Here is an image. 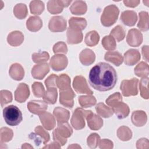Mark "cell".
Returning a JSON list of instances; mask_svg holds the SVG:
<instances>
[{
  "label": "cell",
  "instance_id": "cell-28",
  "mask_svg": "<svg viewBox=\"0 0 149 149\" xmlns=\"http://www.w3.org/2000/svg\"><path fill=\"white\" fill-rule=\"evenodd\" d=\"M69 28L81 31V30H84L87 26V21L83 17H72L69 20Z\"/></svg>",
  "mask_w": 149,
  "mask_h": 149
},
{
  "label": "cell",
  "instance_id": "cell-15",
  "mask_svg": "<svg viewBox=\"0 0 149 149\" xmlns=\"http://www.w3.org/2000/svg\"><path fill=\"white\" fill-rule=\"evenodd\" d=\"M140 54L137 49H130L124 54L123 61L127 66H133L140 59Z\"/></svg>",
  "mask_w": 149,
  "mask_h": 149
},
{
  "label": "cell",
  "instance_id": "cell-46",
  "mask_svg": "<svg viewBox=\"0 0 149 149\" xmlns=\"http://www.w3.org/2000/svg\"><path fill=\"white\" fill-rule=\"evenodd\" d=\"M122 101V97L121 94L119 92H117L109 96L108 98L105 100V102L108 105L113 107L121 102Z\"/></svg>",
  "mask_w": 149,
  "mask_h": 149
},
{
  "label": "cell",
  "instance_id": "cell-23",
  "mask_svg": "<svg viewBox=\"0 0 149 149\" xmlns=\"http://www.w3.org/2000/svg\"><path fill=\"white\" fill-rule=\"evenodd\" d=\"M131 120L135 126L137 127L143 126L147 122V115L143 111H136L132 113Z\"/></svg>",
  "mask_w": 149,
  "mask_h": 149
},
{
  "label": "cell",
  "instance_id": "cell-27",
  "mask_svg": "<svg viewBox=\"0 0 149 149\" xmlns=\"http://www.w3.org/2000/svg\"><path fill=\"white\" fill-rule=\"evenodd\" d=\"M113 113H115L117 117L122 119L126 118L130 112V109L129 106L123 102H120L115 107H112Z\"/></svg>",
  "mask_w": 149,
  "mask_h": 149
},
{
  "label": "cell",
  "instance_id": "cell-22",
  "mask_svg": "<svg viewBox=\"0 0 149 149\" xmlns=\"http://www.w3.org/2000/svg\"><path fill=\"white\" fill-rule=\"evenodd\" d=\"M67 42L69 44H76L80 43L83 40V34L80 31L68 28L66 33Z\"/></svg>",
  "mask_w": 149,
  "mask_h": 149
},
{
  "label": "cell",
  "instance_id": "cell-14",
  "mask_svg": "<svg viewBox=\"0 0 149 149\" xmlns=\"http://www.w3.org/2000/svg\"><path fill=\"white\" fill-rule=\"evenodd\" d=\"M30 95L29 86L26 83H20L15 91V99L16 101L22 103L26 101Z\"/></svg>",
  "mask_w": 149,
  "mask_h": 149
},
{
  "label": "cell",
  "instance_id": "cell-56",
  "mask_svg": "<svg viewBox=\"0 0 149 149\" xmlns=\"http://www.w3.org/2000/svg\"><path fill=\"white\" fill-rule=\"evenodd\" d=\"M142 54L143 59L147 62H148V46L144 45L142 47Z\"/></svg>",
  "mask_w": 149,
  "mask_h": 149
},
{
  "label": "cell",
  "instance_id": "cell-42",
  "mask_svg": "<svg viewBox=\"0 0 149 149\" xmlns=\"http://www.w3.org/2000/svg\"><path fill=\"white\" fill-rule=\"evenodd\" d=\"M139 88L140 95L144 99H148L149 97L148 92V77H142L140 81Z\"/></svg>",
  "mask_w": 149,
  "mask_h": 149
},
{
  "label": "cell",
  "instance_id": "cell-16",
  "mask_svg": "<svg viewBox=\"0 0 149 149\" xmlns=\"http://www.w3.org/2000/svg\"><path fill=\"white\" fill-rule=\"evenodd\" d=\"M53 115L58 124L68 122L70 117L69 111L65 108L59 107H57L54 109Z\"/></svg>",
  "mask_w": 149,
  "mask_h": 149
},
{
  "label": "cell",
  "instance_id": "cell-1",
  "mask_svg": "<svg viewBox=\"0 0 149 149\" xmlns=\"http://www.w3.org/2000/svg\"><path fill=\"white\" fill-rule=\"evenodd\" d=\"M91 86L100 91L112 89L117 81V74L115 69L105 62H100L93 66L88 74Z\"/></svg>",
  "mask_w": 149,
  "mask_h": 149
},
{
  "label": "cell",
  "instance_id": "cell-9",
  "mask_svg": "<svg viewBox=\"0 0 149 149\" xmlns=\"http://www.w3.org/2000/svg\"><path fill=\"white\" fill-rule=\"evenodd\" d=\"M67 57L62 54H56L52 56L49 61V65L55 71H61L65 69L68 65Z\"/></svg>",
  "mask_w": 149,
  "mask_h": 149
},
{
  "label": "cell",
  "instance_id": "cell-57",
  "mask_svg": "<svg viewBox=\"0 0 149 149\" xmlns=\"http://www.w3.org/2000/svg\"><path fill=\"white\" fill-rule=\"evenodd\" d=\"M61 148L60 144L58 142L54 141V142L49 144L48 146H44L42 148Z\"/></svg>",
  "mask_w": 149,
  "mask_h": 149
},
{
  "label": "cell",
  "instance_id": "cell-59",
  "mask_svg": "<svg viewBox=\"0 0 149 149\" xmlns=\"http://www.w3.org/2000/svg\"><path fill=\"white\" fill-rule=\"evenodd\" d=\"M33 148V147L32 146H31L30 145V144H27V143H24L22 145V148Z\"/></svg>",
  "mask_w": 149,
  "mask_h": 149
},
{
  "label": "cell",
  "instance_id": "cell-6",
  "mask_svg": "<svg viewBox=\"0 0 149 149\" xmlns=\"http://www.w3.org/2000/svg\"><path fill=\"white\" fill-rule=\"evenodd\" d=\"M138 82L139 80L137 78L122 80L120 88L123 95L125 97H129L137 95Z\"/></svg>",
  "mask_w": 149,
  "mask_h": 149
},
{
  "label": "cell",
  "instance_id": "cell-34",
  "mask_svg": "<svg viewBox=\"0 0 149 149\" xmlns=\"http://www.w3.org/2000/svg\"><path fill=\"white\" fill-rule=\"evenodd\" d=\"M139 21L137 24L138 28L143 31L148 30V13L145 11H141L139 14Z\"/></svg>",
  "mask_w": 149,
  "mask_h": 149
},
{
  "label": "cell",
  "instance_id": "cell-41",
  "mask_svg": "<svg viewBox=\"0 0 149 149\" xmlns=\"http://www.w3.org/2000/svg\"><path fill=\"white\" fill-rule=\"evenodd\" d=\"M110 35L118 42L122 41L125 37V30L123 27L118 25L115 27L110 33Z\"/></svg>",
  "mask_w": 149,
  "mask_h": 149
},
{
  "label": "cell",
  "instance_id": "cell-32",
  "mask_svg": "<svg viewBox=\"0 0 149 149\" xmlns=\"http://www.w3.org/2000/svg\"><path fill=\"white\" fill-rule=\"evenodd\" d=\"M100 40V36L98 33L95 31H90L88 32L85 36L84 41L87 45L89 47H93L96 45Z\"/></svg>",
  "mask_w": 149,
  "mask_h": 149
},
{
  "label": "cell",
  "instance_id": "cell-18",
  "mask_svg": "<svg viewBox=\"0 0 149 149\" xmlns=\"http://www.w3.org/2000/svg\"><path fill=\"white\" fill-rule=\"evenodd\" d=\"M79 59L83 65L88 66L94 63L95 59V55L91 49L86 48L80 53Z\"/></svg>",
  "mask_w": 149,
  "mask_h": 149
},
{
  "label": "cell",
  "instance_id": "cell-51",
  "mask_svg": "<svg viewBox=\"0 0 149 149\" xmlns=\"http://www.w3.org/2000/svg\"><path fill=\"white\" fill-rule=\"evenodd\" d=\"M53 52L55 54L62 53L66 54L68 52V48L66 44L63 41H59L54 44L53 46Z\"/></svg>",
  "mask_w": 149,
  "mask_h": 149
},
{
  "label": "cell",
  "instance_id": "cell-8",
  "mask_svg": "<svg viewBox=\"0 0 149 149\" xmlns=\"http://www.w3.org/2000/svg\"><path fill=\"white\" fill-rule=\"evenodd\" d=\"M48 29L52 32H62L66 29V21L61 16H54L49 21Z\"/></svg>",
  "mask_w": 149,
  "mask_h": 149
},
{
  "label": "cell",
  "instance_id": "cell-50",
  "mask_svg": "<svg viewBox=\"0 0 149 149\" xmlns=\"http://www.w3.org/2000/svg\"><path fill=\"white\" fill-rule=\"evenodd\" d=\"M100 140V136L97 133H91L87 139V143L88 146L91 148H96L99 144Z\"/></svg>",
  "mask_w": 149,
  "mask_h": 149
},
{
  "label": "cell",
  "instance_id": "cell-55",
  "mask_svg": "<svg viewBox=\"0 0 149 149\" xmlns=\"http://www.w3.org/2000/svg\"><path fill=\"white\" fill-rule=\"evenodd\" d=\"M140 1H123L125 5L130 8H134L137 6L140 3Z\"/></svg>",
  "mask_w": 149,
  "mask_h": 149
},
{
  "label": "cell",
  "instance_id": "cell-40",
  "mask_svg": "<svg viewBox=\"0 0 149 149\" xmlns=\"http://www.w3.org/2000/svg\"><path fill=\"white\" fill-rule=\"evenodd\" d=\"M59 0H51L47 3V9L51 14H58L63 10Z\"/></svg>",
  "mask_w": 149,
  "mask_h": 149
},
{
  "label": "cell",
  "instance_id": "cell-30",
  "mask_svg": "<svg viewBox=\"0 0 149 149\" xmlns=\"http://www.w3.org/2000/svg\"><path fill=\"white\" fill-rule=\"evenodd\" d=\"M58 93L56 87L47 88L43 95V100L49 104H54L57 100Z\"/></svg>",
  "mask_w": 149,
  "mask_h": 149
},
{
  "label": "cell",
  "instance_id": "cell-2",
  "mask_svg": "<svg viewBox=\"0 0 149 149\" xmlns=\"http://www.w3.org/2000/svg\"><path fill=\"white\" fill-rule=\"evenodd\" d=\"M3 116L5 122L11 126L18 125L23 119L21 111L13 105L5 107L3 109Z\"/></svg>",
  "mask_w": 149,
  "mask_h": 149
},
{
  "label": "cell",
  "instance_id": "cell-21",
  "mask_svg": "<svg viewBox=\"0 0 149 149\" xmlns=\"http://www.w3.org/2000/svg\"><path fill=\"white\" fill-rule=\"evenodd\" d=\"M9 76L15 80L20 81L22 80L24 76V70L22 66L19 63L12 64L9 70Z\"/></svg>",
  "mask_w": 149,
  "mask_h": 149
},
{
  "label": "cell",
  "instance_id": "cell-19",
  "mask_svg": "<svg viewBox=\"0 0 149 149\" xmlns=\"http://www.w3.org/2000/svg\"><path fill=\"white\" fill-rule=\"evenodd\" d=\"M39 118L44 127L50 130L53 129L55 126V119L54 116L52 115L51 113L44 112L39 115Z\"/></svg>",
  "mask_w": 149,
  "mask_h": 149
},
{
  "label": "cell",
  "instance_id": "cell-35",
  "mask_svg": "<svg viewBox=\"0 0 149 149\" xmlns=\"http://www.w3.org/2000/svg\"><path fill=\"white\" fill-rule=\"evenodd\" d=\"M117 136L122 141H128L132 137V132L128 127L122 126L117 130Z\"/></svg>",
  "mask_w": 149,
  "mask_h": 149
},
{
  "label": "cell",
  "instance_id": "cell-58",
  "mask_svg": "<svg viewBox=\"0 0 149 149\" xmlns=\"http://www.w3.org/2000/svg\"><path fill=\"white\" fill-rule=\"evenodd\" d=\"M59 2L61 4V5L63 7V8H65V7H68L70 3H71L72 1H62V0H59Z\"/></svg>",
  "mask_w": 149,
  "mask_h": 149
},
{
  "label": "cell",
  "instance_id": "cell-43",
  "mask_svg": "<svg viewBox=\"0 0 149 149\" xmlns=\"http://www.w3.org/2000/svg\"><path fill=\"white\" fill-rule=\"evenodd\" d=\"M102 45L105 49L109 51L114 50L116 47L115 40L111 35L106 36L102 38Z\"/></svg>",
  "mask_w": 149,
  "mask_h": 149
},
{
  "label": "cell",
  "instance_id": "cell-54",
  "mask_svg": "<svg viewBox=\"0 0 149 149\" xmlns=\"http://www.w3.org/2000/svg\"><path fill=\"white\" fill-rule=\"evenodd\" d=\"M148 140L146 138L139 139L136 143L137 148H148Z\"/></svg>",
  "mask_w": 149,
  "mask_h": 149
},
{
  "label": "cell",
  "instance_id": "cell-13",
  "mask_svg": "<svg viewBox=\"0 0 149 149\" xmlns=\"http://www.w3.org/2000/svg\"><path fill=\"white\" fill-rule=\"evenodd\" d=\"M49 67L47 63H41L34 65L31 69V75L36 79L42 80L49 72Z\"/></svg>",
  "mask_w": 149,
  "mask_h": 149
},
{
  "label": "cell",
  "instance_id": "cell-38",
  "mask_svg": "<svg viewBox=\"0 0 149 149\" xmlns=\"http://www.w3.org/2000/svg\"><path fill=\"white\" fill-rule=\"evenodd\" d=\"M134 73L136 76L140 77H148V65L144 62H140L134 68Z\"/></svg>",
  "mask_w": 149,
  "mask_h": 149
},
{
  "label": "cell",
  "instance_id": "cell-5",
  "mask_svg": "<svg viewBox=\"0 0 149 149\" xmlns=\"http://www.w3.org/2000/svg\"><path fill=\"white\" fill-rule=\"evenodd\" d=\"M91 111L84 110L81 108H77L73 113L70 123L76 130H80L85 126V118L91 113Z\"/></svg>",
  "mask_w": 149,
  "mask_h": 149
},
{
  "label": "cell",
  "instance_id": "cell-37",
  "mask_svg": "<svg viewBox=\"0 0 149 149\" xmlns=\"http://www.w3.org/2000/svg\"><path fill=\"white\" fill-rule=\"evenodd\" d=\"M27 6L24 3H17L13 8L14 15L19 19H24L27 15Z\"/></svg>",
  "mask_w": 149,
  "mask_h": 149
},
{
  "label": "cell",
  "instance_id": "cell-36",
  "mask_svg": "<svg viewBox=\"0 0 149 149\" xmlns=\"http://www.w3.org/2000/svg\"><path fill=\"white\" fill-rule=\"evenodd\" d=\"M56 84L59 90H64L71 88L70 79L66 74H62L58 77Z\"/></svg>",
  "mask_w": 149,
  "mask_h": 149
},
{
  "label": "cell",
  "instance_id": "cell-33",
  "mask_svg": "<svg viewBox=\"0 0 149 149\" xmlns=\"http://www.w3.org/2000/svg\"><path fill=\"white\" fill-rule=\"evenodd\" d=\"M78 101L80 106L83 108L91 107L94 105L97 102L95 97L92 95H81L79 97Z\"/></svg>",
  "mask_w": 149,
  "mask_h": 149
},
{
  "label": "cell",
  "instance_id": "cell-48",
  "mask_svg": "<svg viewBox=\"0 0 149 149\" xmlns=\"http://www.w3.org/2000/svg\"><path fill=\"white\" fill-rule=\"evenodd\" d=\"M32 91L36 97H42L45 93V89L41 83L34 82L32 84Z\"/></svg>",
  "mask_w": 149,
  "mask_h": 149
},
{
  "label": "cell",
  "instance_id": "cell-47",
  "mask_svg": "<svg viewBox=\"0 0 149 149\" xmlns=\"http://www.w3.org/2000/svg\"><path fill=\"white\" fill-rule=\"evenodd\" d=\"M34 130L38 136H40L41 139H42V143L44 144H46L49 141L50 139L49 134L47 131H45L44 129V128L42 126H37V127H36Z\"/></svg>",
  "mask_w": 149,
  "mask_h": 149
},
{
  "label": "cell",
  "instance_id": "cell-52",
  "mask_svg": "<svg viewBox=\"0 0 149 149\" xmlns=\"http://www.w3.org/2000/svg\"><path fill=\"white\" fill-rule=\"evenodd\" d=\"M58 76L55 74H52L49 76H48L46 80H45L44 83L47 88L50 87H57V80Z\"/></svg>",
  "mask_w": 149,
  "mask_h": 149
},
{
  "label": "cell",
  "instance_id": "cell-60",
  "mask_svg": "<svg viewBox=\"0 0 149 149\" xmlns=\"http://www.w3.org/2000/svg\"><path fill=\"white\" fill-rule=\"evenodd\" d=\"M76 147H77V148H81L79 146H77V144H75V145H74V144H73L72 146H69L68 148H76Z\"/></svg>",
  "mask_w": 149,
  "mask_h": 149
},
{
  "label": "cell",
  "instance_id": "cell-20",
  "mask_svg": "<svg viewBox=\"0 0 149 149\" xmlns=\"http://www.w3.org/2000/svg\"><path fill=\"white\" fill-rule=\"evenodd\" d=\"M120 20L125 25L133 26L137 20V16L133 10H125L121 14Z\"/></svg>",
  "mask_w": 149,
  "mask_h": 149
},
{
  "label": "cell",
  "instance_id": "cell-29",
  "mask_svg": "<svg viewBox=\"0 0 149 149\" xmlns=\"http://www.w3.org/2000/svg\"><path fill=\"white\" fill-rule=\"evenodd\" d=\"M87 5L84 1H75L71 5L70 10L71 13L76 15H81L84 14L87 11Z\"/></svg>",
  "mask_w": 149,
  "mask_h": 149
},
{
  "label": "cell",
  "instance_id": "cell-10",
  "mask_svg": "<svg viewBox=\"0 0 149 149\" xmlns=\"http://www.w3.org/2000/svg\"><path fill=\"white\" fill-rule=\"evenodd\" d=\"M75 94L71 88L64 90H60V103L65 107L72 108L74 105L73 98Z\"/></svg>",
  "mask_w": 149,
  "mask_h": 149
},
{
  "label": "cell",
  "instance_id": "cell-7",
  "mask_svg": "<svg viewBox=\"0 0 149 149\" xmlns=\"http://www.w3.org/2000/svg\"><path fill=\"white\" fill-rule=\"evenodd\" d=\"M73 87L77 93L87 94L92 95L93 92L88 87L86 79L82 76H77L74 78L73 81Z\"/></svg>",
  "mask_w": 149,
  "mask_h": 149
},
{
  "label": "cell",
  "instance_id": "cell-49",
  "mask_svg": "<svg viewBox=\"0 0 149 149\" xmlns=\"http://www.w3.org/2000/svg\"><path fill=\"white\" fill-rule=\"evenodd\" d=\"M0 99L1 107L4 105L12 102V93L8 90H3L0 91Z\"/></svg>",
  "mask_w": 149,
  "mask_h": 149
},
{
  "label": "cell",
  "instance_id": "cell-11",
  "mask_svg": "<svg viewBox=\"0 0 149 149\" xmlns=\"http://www.w3.org/2000/svg\"><path fill=\"white\" fill-rule=\"evenodd\" d=\"M126 42L131 47H139L143 42L141 33L136 29L129 30L126 37Z\"/></svg>",
  "mask_w": 149,
  "mask_h": 149
},
{
  "label": "cell",
  "instance_id": "cell-17",
  "mask_svg": "<svg viewBox=\"0 0 149 149\" xmlns=\"http://www.w3.org/2000/svg\"><path fill=\"white\" fill-rule=\"evenodd\" d=\"M88 126L89 128L93 130H99L103 126V120L101 118L93 112H91L87 117Z\"/></svg>",
  "mask_w": 149,
  "mask_h": 149
},
{
  "label": "cell",
  "instance_id": "cell-25",
  "mask_svg": "<svg viewBox=\"0 0 149 149\" xmlns=\"http://www.w3.org/2000/svg\"><path fill=\"white\" fill-rule=\"evenodd\" d=\"M42 26V20L37 16H30L26 21L27 29L30 31L36 32L41 29Z\"/></svg>",
  "mask_w": 149,
  "mask_h": 149
},
{
  "label": "cell",
  "instance_id": "cell-3",
  "mask_svg": "<svg viewBox=\"0 0 149 149\" xmlns=\"http://www.w3.org/2000/svg\"><path fill=\"white\" fill-rule=\"evenodd\" d=\"M73 133L72 127L68 122L58 124L57 127L53 131V139L58 142L60 145L64 146L67 141V138L69 137Z\"/></svg>",
  "mask_w": 149,
  "mask_h": 149
},
{
  "label": "cell",
  "instance_id": "cell-39",
  "mask_svg": "<svg viewBox=\"0 0 149 149\" xmlns=\"http://www.w3.org/2000/svg\"><path fill=\"white\" fill-rule=\"evenodd\" d=\"M44 3L41 1H32L30 3V9L32 14L40 15L44 10Z\"/></svg>",
  "mask_w": 149,
  "mask_h": 149
},
{
  "label": "cell",
  "instance_id": "cell-45",
  "mask_svg": "<svg viewBox=\"0 0 149 149\" xmlns=\"http://www.w3.org/2000/svg\"><path fill=\"white\" fill-rule=\"evenodd\" d=\"M32 60L36 63H41L47 61L49 58V55L47 52H36L32 54Z\"/></svg>",
  "mask_w": 149,
  "mask_h": 149
},
{
  "label": "cell",
  "instance_id": "cell-31",
  "mask_svg": "<svg viewBox=\"0 0 149 149\" xmlns=\"http://www.w3.org/2000/svg\"><path fill=\"white\" fill-rule=\"evenodd\" d=\"M95 110L100 116L105 118H109L113 114L112 108L106 106L102 102H100L95 106Z\"/></svg>",
  "mask_w": 149,
  "mask_h": 149
},
{
  "label": "cell",
  "instance_id": "cell-12",
  "mask_svg": "<svg viewBox=\"0 0 149 149\" xmlns=\"http://www.w3.org/2000/svg\"><path fill=\"white\" fill-rule=\"evenodd\" d=\"M47 108V103L44 100H32L27 104V109L29 111L35 115H40L45 112Z\"/></svg>",
  "mask_w": 149,
  "mask_h": 149
},
{
  "label": "cell",
  "instance_id": "cell-44",
  "mask_svg": "<svg viewBox=\"0 0 149 149\" xmlns=\"http://www.w3.org/2000/svg\"><path fill=\"white\" fill-rule=\"evenodd\" d=\"M13 131L6 127H3L0 130V140L1 143L8 142L10 141L13 137Z\"/></svg>",
  "mask_w": 149,
  "mask_h": 149
},
{
  "label": "cell",
  "instance_id": "cell-24",
  "mask_svg": "<svg viewBox=\"0 0 149 149\" xmlns=\"http://www.w3.org/2000/svg\"><path fill=\"white\" fill-rule=\"evenodd\" d=\"M24 36L20 31H14L10 33L7 37L8 43L13 47H17L22 44Z\"/></svg>",
  "mask_w": 149,
  "mask_h": 149
},
{
  "label": "cell",
  "instance_id": "cell-4",
  "mask_svg": "<svg viewBox=\"0 0 149 149\" xmlns=\"http://www.w3.org/2000/svg\"><path fill=\"white\" fill-rule=\"evenodd\" d=\"M119 13L118 8L115 5L106 6L101 16V22L104 26L109 27L117 20Z\"/></svg>",
  "mask_w": 149,
  "mask_h": 149
},
{
  "label": "cell",
  "instance_id": "cell-53",
  "mask_svg": "<svg viewBox=\"0 0 149 149\" xmlns=\"http://www.w3.org/2000/svg\"><path fill=\"white\" fill-rule=\"evenodd\" d=\"M99 147L100 148H112L113 142L108 139L100 140L99 142Z\"/></svg>",
  "mask_w": 149,
  "mask_h": 149
},
{
  "label": "cell",
  "instance_id": "cell-26",
  "mask_svg": "<svg viewBox=\"0 0 149 149\" xmlns=\"http://www.w3.org/2000/svg\"><path fill=\"white\" fill-rule=\"evenodd\" d=\"M104 59L116 66L120 65L123 61L122 55L118 51H108L106 52L104 56Z\"/></svg>",
  "mask_w": 149,
  "mask_h": 149
}]
</instances>
